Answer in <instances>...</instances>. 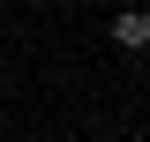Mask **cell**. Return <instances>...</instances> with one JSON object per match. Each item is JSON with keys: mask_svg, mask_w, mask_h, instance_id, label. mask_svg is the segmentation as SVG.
Masks as SVG:
<instances>
[{"mask_svg": "<svg viewBox=\"0 0 150 142\" xmlns=\"http://www.w3.org/2000/svg\"><path fill=\"white\" fill-rule=\"evenodd\" d=\"M112 45L143 53V45H150V8H120V15H112Z\"/></svg>", "mask_w": 150, "mask_h": 142, "instance_id": "obj_1", "label": "cell"}, {"mask_svg": "<svg viewBox=\"0 0 150 142\" xmlns=\"http://www.w3.org/2000/svg\"><path fill=\"white\" fill-rule=\"evenodd\" d=\"M128 8H150V0H128Z\"/></svg>", "mask_w": 150, "mask_h": 142, "instance_id": "obj_2", "label": "cell"}]
</instances>
